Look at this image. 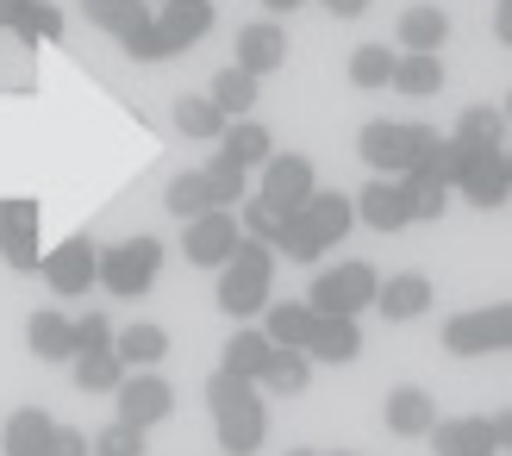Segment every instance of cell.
<instances>
[{
    "instance_id": "ac0fdd59",
    "label": "cell",
    "mask_w": 512,
    "mask_h": 456,
    "mask_svg": "<svg viewBox=\"0 0 512 456\" xmlns=\"http://www.w3.org/2000/svg\"><path fill=\"white\" fill-rule=\"evenodd\" d=\"M356 357H363V325L319 313L313 332H306V363H356Z\"/></svg>"
},
{
    "instance_id": "ab89813d",
    "label": "cell",
    "mask_w": 512,
    "mask_h": 456,
    "mask_svg": "<svg viewBox=\"0 0 512 456\" xmlns=\"http://www.w3.org/2000/svg\"><path fill=\"white\" fill-rule=\"evenodd\" d=\"M19 38H25V44H57V38H63V13L50 7V0H38V7L25 13V25H19Z\"/></svg>"
},
{
    "instance_id": "7402d4cb",
    "label": "cell",
    "mask_w": 512,
    "mask_h": 456,
    "mask_svg": "<svg viewBox=\"0 0 512 456\" xmlns=\"http://www.w3.org/2000/svg\"><path fill=\"white\" fill-rule=\"evenodd\" d=\"M381 419H388L394 438H425L431 425H438V400H431L425 388H394L388 407H381Z\"/></svg>"
},
{
    "instance_id": "ba28073f",
    "label": "cell",
    "mask_w": 512,
    "mask_h": 456,
    "mask_svg": "<svg viewBox=\"0 0 512 456\" xmlns=\"http://www.w3.org/2000/svg\"><path fill=\"white\" fill-rule=\"evenodd\" d=\"M444 350L450 357H494V350H512V300L444 319Z\"/></svg>"
},
{
    "instance_id": "74e56055",
    "label": "cell",
    "mask_w": 512,
    "mask_h": 456,
    "mask_svg": "<svg viewBox=\"0 0 512 456\" xmlns=\"http://www.w3.org/2000/svg\"><path fill=\"white\" fill-rule=\"evenodd\" d=\"M200 175H207V188H213V207H244V200H250V169H238V163H225V157H213L207 169H200Z\"/></svg>"
},
{
    "instance_id": "8d00e7d4",
    "label": "cell",
    "mask_w": 512,
    "mask_h": 456,
    "mask_svg": "<svg viewBox=\"0 0 512 456\" xmlns=\"http://www.w3.org/2000/svg\"><path fill=\"white\" fill-rule=\"evenodd\" d=\"M163 207H169L175 219H194V213H207V207H213V188H207V175H200V169H182V175L169 182Z\"/></svg>"
},
{
    "instance_id": "836d02e7",
    "label": "cell",
    "mask_w": 512,
    "mask_h": 456,
    "mask_svg": "<svg viewBox=\"0 0 512 456\" xmlns=\"http://www.w3.org/2000/svg\"><path fill=\"white\" fill-rule=\"evenodd\" d=\"M306 382H313V363H306V350H275L256 388H263V394H306Z\"/></svg>"
},
{
    "instance_id": "3957f363",
    "label": "cell",
    "mask_w": 512,
    "mask_h": 456,
    "mask_svg": "<svg viewBox=\"0 0 512 456\" xmlns=\"http://www.w3.org/2000/svg\"><path fill=\"white\" fill-rule=\"evenodd\" d=\"M207 407H213V438H219L225 456L263 450V438H269V400H263L256 382H244V375H232V369H213Z\"/></svg>"
},
{
    "instance_id": "c3c4849f",
    "label": "cell",
    "mask_w": 512,
    "mask_h": 456,
    "mask_svg": "<svg viewBox=\"0 0 512 456\" xmlns=\"http://www.w3.org/2000/svg\"><path fill=\"white\" fill-rule=\"evenodd\" d=\"M500 113H506V125H512V94H506V107H500Z\"/></svg>"
},
{
    "instance_id": "b9f144b4",
    "label": "cell",
    "mask_w": 512,
    "mask_h": 456,
    "mask_svg": "<svg viewBox=\"0 0 512 456\" xmlns=\"http://www.w3.org/2000/svg\"><path fill=\"white\" fill-rule=\"evenodd\" d=\"M50 456H88V432H75V425H57V438H50Z\"/></svg>"
},
{
    "instance_id": "d6986e66",
    "label": "cell",
    "mask_w": 512,
    "mask_h": 456,
    "mask_svg": "<svg viewBox=\"0 0 512 456\" xmlns=\"http://www.w3.org/2000/svg\"><path fill=\"white\" fill-rule=\"evenodd\" d=\"M425 444L438 450V456H494V425L481 419V413H463V419H438L425 432Z\"/></svg>"
},
{
    "instance_id": "8fae6325",
    "label": "cell",
    "mask_w": 512,
    "mask_h": 456,
    "mask_svg": "<svg viewBox=\"0 0 512 456\" xmlns=\"http://www.w3.org/2000/svg\"><path fill=\"white\" fill-rule=\"evenodd\" d=\"M44 282H50V294L57 300H82V294H94V269H100V244L88 238V232H75V238H63L57 250H44Z\"/></svg>"
},
{
    "instance_id": "2e32d148",
    "label": "cell",
    "mask_w": 512,
    "mask_h": 456,
    "mask_svg": "<svg viewBox=\"0 0 512 456\" xmlns=\"http://www.w3.org/2000/svg\"><path fill=\"white\" fill-rule=\"evenodd\" d=\"M350 207H356V219H363L369 232H388V238L413 225V200H406V182H400V175H375L363 194H350Z\"/></svg>"
},
{
    "instance_id": "9c48e42d",
    "label": "cell",
    "mask_w": 512,
    "mask_h": 456,
    "mask_svg": "<svg viewBox=\"0 0 512 456\" xmlns=\"http://www.w3.org/2000/svg\"><path fill=\"white\" fill-rule=\"evenodd\" d=\"M213 32V0H163L150 13V63H169Z\"/></svg>"
},
{
    "instance_id": "7bdbcfd3",
    "label": "cell",
    "mask_w": 512,
    "mask_h": 456,
    "mask_svg": "<svg viewBox=\"0 0 512 456\" xmlns=\"http://www.w3.org/2000/svg\"><path fill=\"white\" fill-rule=\"evenodd\" d=\"M38 0H0V32H13L19 38V25H25V13H32Z\"/></svg>"
},
{
    "instance_id": "ee69618b",
    "label": "cell",
    "mask_w": 512,
    "mask_h": 456,
    "mask_svg": "<svg viewBox=\"0 0 512 456\" xmlns=\"http://www.w3.org/2000/svg\"><path fill=\"white\" fill-rule=\"evenodd\" d=\"M494 38L512 50V0H494Z\"/></svg>"
},
{
    "instance_id": "8992f818",
    "label": "cell",
    "mask_w": 512,
    "mask_h": 456,
    "mask_svg": "<svg viewBox=\"0 0 512 456\" xmlns=\"http://www.w3.org/2000/svg\"><path fill=\"white\" fill-rule=\"evenodd\" d=\"M157 275H163V244L144 232V238H119V244L100 250L94 282L107 294H119V300H138V294L157 288Z\"/></svg>"
},
{
    "instance_id": "44dd1931",
    "label": "cell",
    "mask_w": 512,
    "mask_h": 456,
    "mask_svg": "<svg viewBox=\"0 0 512 456\" xmlns=\"http://www.w3.org/2000/svg\"><path fill=\"white\" fill-rule=\"evenodd\" d=\"M269 357H275V344H269V332H263V325H238V332L219 344V369L244 375V382H263Z\"/></svg>"
},
{
    "instance_id": "f546056e",
    "label": "cell",
    "mask_w": 512,
    "mask_h": 456,
    "mask_svg": "<svg viewBox=\"0 0 512 456\" xmlns=\"http://www.w3.org/2000/svg\"><path fill=\"white\" fill-rule=\"evenodd\" d=\"M113 350L125 369H157L169 357V332L163 325H125V332H113Z\"/></svg>"
},
{
    "instance_id": "4dcf8cb0",
    "label": "cell",
    "mask_w": 512,
    "mask_h": 456,
    "mask_svg": "<svg viewBox=\"0 0 512 456\" xmlns=\"http://www.w3.org/2000/svg\"><path fill=\"white\" fill-rule=\"evenodd\" d=\"M69 369H75V388H82V394H113L125 382V363H119L113 344L107 350H75Z\"/></svg>"
},
{
    "instance_id": "d4e9b609",
    "label": "cell",
    "mask_w": 512,
    "mask_h": 456,
    "mask_svg": "<svg viewBox=\"0 0 512 456\" xmlns=\"http://www.w3.org/2000/svg\"><path fill=\"white\" fill-rule=\"evenodd\" d=\"M269 150H275V138L263 132L256 119H225V132H219V157L225 163H238V169H263L269 163Z\"/></svg>"
},
{
    "instance_id": "30bf717a",
    "label": "cell",
    "mask_w": 512,
    "mask_h": 456,
    "mask_svg": "<svg viewBox=\"0 0 512 456\" xmlns=\"http://www.w3.org/2000/svg\"><path fill=\"white\" fill-rule=\"evenodd\" d=\"M238 244H244V225H238L232 207H207V213L182 219V257L194 269H225Z\"/></svg>"
},
{
    "instance_id": "52a82bcc",
    "label": "cell",
    "mask_w": 512,
    "mask_h": 456,
    "mask_svg": "<svg viewBox=\"0 0 512 456\" xmlns=\"http://www.w3.org/2000/svg\"><path fill=\"white\" fill-rule=\"evenodd\" d=\"M375 288H381L375 263L350 257V263H338V269H319V275H313V288H306V307H313V313L356 319L363 307H375Z\"/></svg>"
},
{
    "instance_id": "7a4b0ae2",
    "label": "cell",
    "mask_w": 512,
    "mask_h": 456,
    "mask_svg": "<svg viewBox=\"0 0 512 456\" xmlns=\"http://www.w3.org/2000/svg\"><path fill=\"white\" fill-rule=\"evenodd\" d=\"M350 225H356L350 194L313 188V194H306V207H294L288 219H281V232H275V257H288V263H319L325 250H338V244L350 238Z\"/></svg>"
},
{
    "instance_id": "ffe728a7",
    "label": "cell",
    "mask_w": 512,
    "mask_h": 456,
    "mask_svg": "<svg viewBox=\"0 0 512 456\" xmlns=\"http://www.w3.org/2000/svg\"><path fill=\"white\" fill-rule=\"evenodd\" d=\"M25 350H32L38 363H69L75 357V319L57 313V307H38L25 319Z\"/></svg>"
},
{
    "instance_id": "4fadbf2b",
    "label": "cell",
    "mask_w": 512,
    "mask_h": 456,
    "mask_svg": "<svg viewBox=\"0 0 512 456\" xmlns=\"http://www.w3.org/2000/svg\"><path fill=\"white\" fill-rule=\"evenodd\" d=\"M456 194L469 200V207H506L512 200V144L506 150H469L463 175H456Z\"/></svg>"
},
{
    "instance_id": "5bb4252c",
    "label": "cell",
    "mask_w": 512,
    "mask_h": 456,
    "mask_svg": "<svg viewBox=\"0 0 512 456\" xmlns=\"http://www.w3.org/2000/svg\"><path fill=\"white\" fill-rule=\"evenodd\" d=\"M82 13H88V25H100L107 38H119L125 57L150 63V7H144V0H82Z\"/></svg>"
},
{
    "instance_id": "6da1fadb",
    "label": "cell",
    "mask_w": 512,
    "mask_h": 456,
    "mask_svg": "<svg viewBox=\"0 0 512 456\" xmlns=\"http://www.w3.org/2000/svg\"><path fill=\"white\" fill-rule=\"evenodd\" d=\"M319 188V169H313V157H300V150H269V163L256 169V188H250V200H244V238H263V244H275V232H281V219H288L294 207H306V194Z\"/></svg>"
},
{
    "instance_id": "4316f807",
    "label": "cell",
    "mask_w": 512,
    "mask_h": 456,
    "mask_svg": "<svg viewBox=\"0 0 512 456\" xmlns=\"http://www.w3.org/2000/svg\"><path fill=\"white\" fill-rule=\"evenodd\" d=\"M450 138L469 144V150H506V144H512V125H506L500 107H463V113H456V132H450Z\"/></svg>"
},
{
    "instance_id": "bcb514c9",
    "label": "cell",
    "mask_w": 512,
    "mask_h": 456,
    "mask_svg": "<svg viewBox=\"0 0 512 456\" xmlns=\"http://www.w3.org/2000/svg\"><path fill=\"white\" fill-rule=\"evenodd\" d=\"M325 7L338 13V19H363V13H369V0H325Z\"/></svg>"
},
{
    "instance_id": "681fc988",
    "label": "cell",
    "mask_w": 512,
    "mask_h": 456,
    "mask_svg": "<svg viewBox=\"0 0 512 456\" xmlns=\"http://www.w3.org/2000/svg\"><path fill=\"white\" fill-rule=\"evenodd\" d=\"M288 456H319V450H288Z\"/></svg>"
},
{
    "instance_id": "d590c367",
    "label": "cell",
    "mask_w": 512,
    "mask_h": 456,
    "mask_svg": "<svg viewBox=\"0 0 512 456\" xmlns=\"http://www.w3.org/2000/svg\"><path fill=\"white\" fill-rule=\"evenodd\" d=\"M394 82V50L388 44H356L350 50V88H388Z\"/></svg>"
},
{
    "instance_id": "60d3db41",
    "label": "cell",
    "mask_w": 512,
    "mask_h": 456,
    "mask_svg": "<svg viewBox=\"0 0 512 456\" xmlns=\"http://www.w3.org/2000/svg\"><path fill=\"white\" fill-rule=\"evenodd\" d=\"M113 344V319L107 313H82L75 319V350H107Z\"/></svg>"
},
{
    "instance_id": "7dc6e473",
    "label": "cell",
    "mask_w": 512,
    "mask_h": 456,
    "mask_svg": "<svg viewBox=\"0 0 512 456\" xmlns=\"http://www.w3.org/2000/svg\"><path fill=\"white\" fill-rule=\"evenodd\" d=\"M269 7V19H281V13H294V7H306V0H263Z\"/></svg>"
},
{
    "instance_id": "f1b7e54d",
    "label": "cell",
    "mask_w": 512,
    "mask_h": 456,
    "mask_svg": "<svg viewBox=\"0 0 512 456\" xmlns=\"http://www.w3.org/2000/svg\"><path fill=\"white\" fill-rule=\"evenodd\" d=\"M394 38H400V50H444L450 44V19H444V7H406Z\"/></svg>"
},
{
    "instance_id": "484cf974",
    "label": "cell",
    "mask_w": 512,
    "mask_h": 456,
    "mask_svg": "<svg viewBox=\"0 0 512 456\" xmlns=\"http://www.w3.org/2000/svg\"><path fill=\"white\" fill-rule=\"evenodd\" d=\"M400 182H406V200H413V225H419V219H444V207H450V194H456V188L444 182L438 169H431V150L400 175Z\"/></svg>"
},
{
    "instance_id": "d6a6232c",
    "label": "cell",
    "mask_w": 512,
    "mask_h": 456,
    "mask_svg": "<svg viewBox=\"0 0 512 456\" xmlns=\"http://www.w3.org/2000/svg\"><path fill=\"white\" fill-rule=\"evenodd\" d=\"M207 94H213V107H219L225 119H250V107H256V75L232 63V69H219V75H213V88H207Z\"/></svg>"
},
{
    "instance_id": "cb8c5ba5",
    "label": "cell",
    "mask_w": 512,
    "mask_h": 456,
    "mask_svg": "<svg viewBox=\"0 0 512 456\" xmlns=\"http://www.w3.org/2000/svg\"><path fill=\"white\" fill-rule=\"evenodd\" d=\"M406 100H431V94H444V63H438V50H400L394 57V82Z\"/></svg>"
},
{
    "instance_id": "f35d334b",
    "label": "cell",
    "mask_w": 512,
    "mask_h": 456,
    "mask_svg": "<svg viewBox=\"0 0 512 456\" xmlns=\"http://www.w3.org/2000/svg\"><path fill=\"white\" fill-rule=\"evenodd\" d=\"M88 456H144V432H138V425H125V419H113L107 432L88 438Z\"/></svg>"
},
{
    "instance_id": "277c9868",
    "label": "cell",
    "mask_w": 512,
    "mask_h": 456,
    "mask_svg": "<svg viewBox=\"0 0 512 456\" xmlns=\"http://www.w3.org/2000/svg\"><path fill=\"white\" fill-rule=\"evenodd\" d=\"M269 288H275V244L244 238V244L232 250V263L219 269V307L244 325L250 313L269 307Z\"/></svg>"
},
{
    "instance_id": "1f68e13d",
    "label": "cell",
    "mask_w": 512,
    "mask_h": 456,
    "mask_svg": "<svg viewBox=\"0 0 512 456\" xmlns=\"http://www.w3.org/2000/svg\"><path fill=\"white\" fill-rule=\"evenodd\" d=\"M313 319H319V313L306 307V300H275L263 332H269L275 350H306V332H313Z\"/></svg>"
},
{
    "instance_id": "e0dca14e",
    "label": "cell",
    "mask_w": 512,
    "mask_h": 456,
    "mask_svg": "<svg viewBox=\"0 0 512 456\" xmlns=\"http://www.w3.org/2000/svg\"><path fill=\"white\" fill-rule=\"evenodd\" d=\"M281 63H288V32H281V19H250L238 32V69H250L256 82H263V75H275Z\"/></svg>"
},
{
    "instance_id": "5b68a950",
    "label": "cell",
    "mask_w": 512,
    "mask_h": 456,
    "mask_svg": "<svg viewBox=\"0 0 512 456\" xmlns=\"http://www.w3.org/2000/svg\"><path fill=\"white\" fill-rule=\"evenodd\" d=\"M438 138H444V132L413 125V119H369L363 132H356V157H363L375 175H406Z\"/></svg>"
},
{
    "instance_id": "f6af8a7d",
    "label": "cell",
    "mask_w": 512,
    "mask_h": 456,
    "mask_svg": "<svg viewBox=\"0 0 512 456\" xmlns=\"http://www.w3.org/2000/svg\"><path fill=\"white\" fill-rule=\"evenodd\" d=\"M488 425H494V444H500V450H512V407H506V413H494Z\"/></svg>"
},
{
    "instance_id": "83f0119b",
    "label": "cell",
    "mask_w": 512,
    "mask_h": 456,
    "mask_svg": "<svg viewBox=\"0 0 512 456\" xmlns=\"http://www.w3.org/2000/svg\"><path fill=\"white\" fill-rule=\"evenodd\" d=\"M50 438H57V419H44L38 407H19L7 419V432H0L7 456H50Z\"/></svg>"
},
{
    "instance_id": "7c38bea8",
    "label": "cell",
    "mask_w": 512,
    "mask_h": 456,
    "mask_svg": "<svg viewBox=\"0 0 512 456\" xmlns=\"http://www.w3.org/2000/svg\"><path fill=\"white\" fill-rule=\"evenodd\" d=\"M113 407L125 425H138V432H150V425H163L175 413V388L163 382L157 369H125V382L113 388Z\"/></svg>"
},
{
    "instance_id": "e575fe53",
    "label": "cell",
    "mask_w": 512,
    "mask_h": 456,
    "mask_svg": "<svg viewBox=\"0 0 512 456\" xmlns=\"http://www.w3.org/2000/svg\"><path fill=\"white\" fill-rule=\"evenodd\" d=\"M175 132H188V138H219V132H225V113L213 107V94H182V100H175Z\"/></svg>"
},
{
    "instance_id": "603a6c76",
    "label": "cell",
    "mask_w": 512,
    "mask_h": 456,
    "mask_svg": "<svg viewBox=\"0 0 512 456\" xmlns=\"http://www.w3.org/2000/svg\"><path fill=\"white\" fill-rule=\"evenodd\" d=\"M375 307L388 313V325H406V319H419V313L431 307V275L406 269V275H394V282H381V288H375Z\"/></svg>"
},
{
    "instance_id": "9a60e30c",
    "label": "cell",
    "mask_w": 512,
    "mask_h": 456,
    "mask_svg": "<svg viewBox=\"0 0 512 456\" xmlns=\"http://www.w3.org/2000/svg\"><path fill=\"white\" fill-rule=\"evenodd\" d=\"M0 263L19 269V275H32L44 263V250H38V200H0Z\"/></svg>"
}]
</instances>
